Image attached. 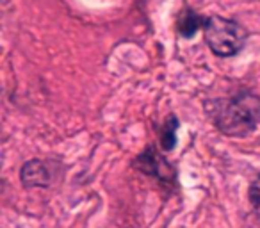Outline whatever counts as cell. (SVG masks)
Segmentation results:
<instances>
[{"mask_svg":"<svg viewBox=\"0 0 260 228\" xmlns=\"http://www.w3.org/2000/svg\"><path fill=\"white\" fill-rule=\"evenodd\" d=\"M212 120L224 136L244 138L260 123V98L251 91H239L217 104Z\"/></svg>","mask_w":260,"mask_h":228,"instance_id":"obj_1","label":"cell"},{"mask_svg":"<svg viewBox=\"0 0 260 228\" xmlns=\"http://www.w3.org/2000/svg\"><path fill=\"white\" fill-rule=\"evenodd\" d=\"M203 36L214 54L219 57H232L242 50L248 32L235 20L209 16L203 25Z\"/></svg>","mask_w":260,"mask_h":228,"instance_id":"obj_2","label":"cell"},{"mask_svg":"<svg viewBox=\"0 0 260 228\" xmlns=\"http://www.w3.org/2000/svg\"><path fill=\"white\" fill-rule=\"evenodd\" d=\"M23 185L27 187H48L52 182V171L48 168V162L40 159L27 160L20 171Z\"/></svg>","mask_w":260,"mask_h":228,"instance_id":"obj_3","label":"cell"},{"mask_svg":"<svg viewBox=\"0 0 260 228\" xmlns=\"http://www.w3.org/2000/svg\"><path fill=\"white\" fill-rule=\"evenodd\" d=\"M202 25H205V20L196 13H192L191 9H187L178 20V29H180L182 36L185 38H191Z\"/></svg>","mask_w":260,"mask_h":228,"instance_id":"obj_4","label":"cell"},{"mask_svg":"<svg viewBox=\"0 0 260 228\" xmlns=\"http://www.w3.org/2000/svg\"><path fill=\"white\" fill-rule=\"evenodd\" d=\"M175 121V116H171L170 120L166 121V127H164L162 131V138H160V141H162V146L164 150H171L175 146V132H177V123L171 127V123Z\"/></svg>","mask_w":260,"mask_h":228,"instance_id":"obj_5","label":"cell"}]
</instances>
